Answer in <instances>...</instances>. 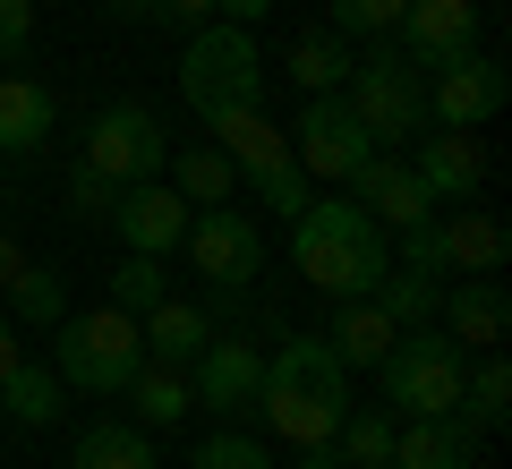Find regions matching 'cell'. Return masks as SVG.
<instances>
[{
    "label": "cell",
    "mask_w": 512,
    "mask_h": 469,
    "mask_svg": "<svg viewBox=\"0 0 512 469\" xmlns=\"http://www.w3.org/2000/svg\"><path fill=\"white\" fill-rule=\"evenodd\" d=\"M291 265L325 299H367L393 265V248H384V222H367L350 197H308L291 214Z\"/></svg>",
    "instance_id": "obj_1"
},
{
    "label": "cell",
    "mask_w": 512,
    "mask_h": 469,
    "mask_svg": "<svg viewBox=\"0 0 512 469\" xmlns=\"http://www.w3.org/2000/svg\"><path fill=\"white\" fill-rule=\"evenodd\" d=\"M256 410H265V427L282 435V444H325L333 427H342L350 410V367L333 359L325 333H282V350L265 359V393H256Z\"/></svg>",
    "instance_id": "obj_2"
},
{
    "label": "cell",
    "mask_w": 512,
    "mask_h": 469,
    "mask_svg": "<svg viewBox=\"0 0 512 469\" xmlns=\"http://www.w3.org/2000/svg\"><path fill=\"white\" fill-rule=\"evenodd\" d=\"M376 376H384V410L453 418L461 410V384H470V350H453L436 325H419V333H393V350L376 359Z\"/></svg>",
    "instance_id": "obj_3"
},
{
    "label": "cell",
    "mask_w": 512,
    "mask_h": 469,
    "mask_svg": "<svg viewBox=\"0 0 512 469\" xmlns=\"http://www.w3.org/2000/svg\"><path fill=\"white\" fill-rule=\"evenodd\" d=\"M137 359H146V333L120 307H86V316H60L52 325V367H60L69 393H120L137 376Z\"/></svg>",
    "instance_id": "obj_4"
},
{
    "label": "cell",
    "mask_w": 512,
    "mask_h": 469,
    "mask_svg": "<svg viewBox=\"0 0 512 469\" xmlns=\"http://www.w3.org/2000/svg\"><path fill=\"white\" fill-rule=\"evenodd\" d=\"M205 128H214V145H222V154H231V171H239V180H256V197L274 205L282 222H291L299 205L316 197V188H308V171L291 163V128H274V120H265V103L214 111V120H205Z\"/></svg>",
    "instance_id": "obj_5"
},
{
    "label": "cell",
    "mask_w": 512,
    "mask_h": 469,
    "mask_svg": "<svg viewBox=\"0 0 512 469\" xmlns=\"http://www.w3.org/2000/svg\"><path fill=\"white\" fill-rule=\"evenodd\" d=\"M180 94L197 120L214 111H239V103H265V60H256V26H197L188 35V60H180Z\"/></svg>",
    "instance_id": "obj_6"
},
{
    "label": "cell",
    "mask_w": 512,
    "mask_h": 469,
    "mask_svg": "<svg viewBox=\"0 0 512 469\" xmlns=\"http://www.w3.org/2000/svg\"><path fill=\"white\" fill-rule=\"evenodd\" d=\"M342 103L359 111L367 137H427V69L410 52H393V43L367 52V60H350Z\"/></svg>",
    "instance_id": "obj_7"
},
{
    "label": "cell",
    "mask_w": 512,
    "mask_h": 469,
    "mask_svg": "<svg viewBox=\"0 0 512 469\" xmlns=\"http://www.w3.org/2000/svg\"><path fill=\"white\" fill-rule=\"evenodd\" d=\"M77 163L103 171L111 188H128V180H163L171 137H163V120H154L146 103H103V111H94V128H86V154H77Z\"/></svg>",
    "instance_id": "obj_8"
},
{
    "label": "cell",
    "mask_w": 512,
    "mask_h": 469,
    "mask_svg": "<svg viewBox=\"0 0 512 469\" xmlns=\"http://www.w3.org/2000/svg\"><path fill=\"white\" fill-rule=\"evenodd\" d=\"M376 154V137L359 128V111L342 103V94H308V111H299L291 128V163L308 171V188H350V171Z\"/></svg>",
    "instance_id": "obj_9"
},
{
    "label": "cell",
    "mask_w": 512,
    "mask_h": 469,
    "mask_svg": "<svg viewBox=\"0 0 512 469\" xmlns=\"http://www.w3.org/2000/svg\"><path fill=\"white\" fill-rule=\"evenodd\" d=\"M188 265L214 290H248L256 273H265V231H256L239 205H205V214L188 222Z\"/></svg>",
    "instance_id": "obj_10"
},
{
    "label": "cell",
    "mask_w": 512,
    "mask_h": 469,
    "mask_svg": "<svg viewBox=\"0 0 512 469\" xmlns=\"http://www.w3.org/2000/svg\"><path fill=\"white\" fill-rule=\"evenodd\" d=\"M504 111V69L487 52H461L444 69H427V128H487Z\"/></svg>",
    "instance_id": "obj_11"
},
{
    "label": "cell",
    "mask_w": 512,
    "mask_h": 469,
    "mask_svg": "<svg viewBox=\"0 0 512 469\" xmlns=\"http://www.w3.org/2000/svg\"><path fill=\"white\" fill-rule=\"evenodd\" d=\"M188 393H197V410L248 418L256 393H265V350L256 342H205L197 359H188Z\"/></svg>",
    "instance_id": "obj_12"
},
{
    "label": "cell",
    "mask_w": 512,
    "mask_h": 469,
    "mask_svg": "<svg viewBox=\"0 0 512 469\" xmlns=\"http://www.w3.org/2000/svg\"><path fill=\"white\" fill-rule=\"evenodd\" d=\"M410 171H419L427 205H478V188H487V145H478V128H436V137H419Z\"/></svg>",
    "instance_id": "obj_13"
},
{
    "label": "cell",
    "mask_w": 512,
    "mask_h": 469,
    "mask_svg": "<svg viewBox=\"0 0 512 469\" xmlns=\"http://www.w3.org/2000/svg\"><path fill=\"white\" fill-rule=\"evenodd\" d=\"M111 231H120L137 256H163V248L188 239V197L171 180H128L120 205H111Z\"/></svg>",
    "instance_id": "obj_14"
},
{
    "label": "cell",
    "mask_w": 512,
    "mask_h": 469,
    "mask_svg": "<svg viewBox=\"0 0 512 469\" xmlns=\"http://www.w3.org/2000/svg\"><path fill=\"white\" fill-rule=\"evenodd\" d=\"M393 35H402V52L419 69H444V60L478 52V0H410Z\"/></svg>",
    "instance_id": "obj_15"
},
{
    "label": "cell",
    "mask_w": 512,
    "mask_h": 469,
    "mask_svg": "<svg viewBox=\"0 0 512 469\" xmlns=\"http://www.w3.org/2000/svg\"><path fill=\"white\" fill-rule=\"evenodd\" d=\"M504 316H512V299H504L495 273H461V282L436 299V333L453 350H495L504 342Z\"/></svg>",
    "instance_id": "obj_16"
},
{
    "label": "cell",
    "mask_w": 512,
    "mask_h": 469,
    "mask_svg": "<svg viewBox=\"0 0 512 469\" xmlns=\"http://www.w3.org/2000/svg\"><path fill=\"white\" fill-rule=\"evenodd\" d=\"M350 205H359L367 222H427L436 205H427V188H419V171L402 163V154H367L359 171H350Z\"/></svg>",
    "instance_id": "obj_17"
},
{
    "label": "cell",
    "mask_w": 512,
    "mask_h": 469,
    "mask_svg": "<svg viewBox=\"0 0 512 469\" xmlns=\"http://www.w3.org/2000/svg\"><path fill=\"white\" fill-rule=\"evenodd\" d=\"M393 469H478V427L470 418H402L393 427Z\"/></svg>",
    "instance_id": "obj_18"
},
{
    "label": "cell",
    "mask_w": 512,
    "mask_h": 469,
    "mask_svg": "<svg viewBox=\"0 0 512 469\" xmlns=\"http://www.w3.org/2000/svg\"><path fill=\"white\" fill-rule=\"evenodd\" d=\"M52 120H60V94L43 77H26V69L0 77V154H35L52 137Z\"/></svg>",
    "instance_id": "obj_19"
},
{
    "label": "cell",
    "mask_w": 512,
    "mask_h": 469,
    "mask_svg": "<svg viewBox=\"0 0 512 469\" xmlns=\"http://www.w3.org/2000/svg\"><path fill=\"white\" fill-rule=\"evenodd\" d=\"M436 256L453 273H504V256H512V231L487 214V205H461L453 222H436Z\"/></svg>",
    "instance_id": "obj_20"
},
{
    "label": "cell",
    "mask_w": 512,
    "mask_h": 469,
    "mask_svg": "<svg viewBox=\"0 0 512 469\" xmlns=\"http://www.w3.org/2000/svg\"><path fill=\"white\" fill-rule=\"evenodd\" d=\"M137 333H146V359L188 367L205 342H214V316H205V307H188V299H163V307H146V316H137Z\"/></svg>",
    "instance_id": "obj_21"
},
{
    "label": "cell",
    "mask_w": 512,
    "mask_h": 469,
    "mask_svg": "<svg viewBox=\"0 0 512 469\" xmlns=\"http://www.w3.org/2000/svg\"><path fill=\"white\" fill-rule=\"evenodd\" d=\"M393 316H384L376 299H333V325H325V342H333V359L342 367H376L384 350H393Z\"/></svg>",
    "instance_id": "obj_22"
},
{
    "label": "cell",
    "mask_w": 512,
    "mask_h": 469,
    "mask_svg": "<svg viewBox=\"0 0 512 469\" xmlns=\"http://www.w3.org/2000/svg\"><path fill=\"white\" fill-rule=\"evenodd\" d=\"M128 393V410H137V427H180L188 418V367H163V359H137V376L120 384Z\"/></svg>",
    "instance_id": "obj_23"
},
{
    "label": "cell",
    "mask_w": 512,
    "mask_h": 469,
    "mask_svg": "<svg viewBox=\"0 0 512 469\" xmlns=\"http://www.w3.org/2000/svg\"><path fill=\"white\" fill-rule=\"evenodd\" d=\"M60 393H69V384H60V367L18 359V376L0 384V418H9V427H52V418H60Z\"/></svg>",
    "instance_id": "obj_24"
},
{
    "label": "cell",
    "mask_w": 512,
    "mask_h": 469,
    "mask_svg": "<svg viewBox=\"0 0 512 469\" xmlns=\"http://www.w3.org/2000/svg\"><path fill=\"white\" fill-rule=\"evenodd\" d=\"M163 171H171V188H180L188 205H231V188H239V171H231L222 145H180Z\"/></svg>",
    "instance_id": "obj_25"
},
{
    "label": "cell",
    "mask_w": 512,
    "mask_h": 469,
    "mask_svg": "<svg viewBox=\"0 0 512 469\" xmlns=\"http://www.w3.org/2000/svg\"><path fill=\"white\" fill-rule=\"evenodd\" d=\"M367 299L393 316L402 333H419V325H436V299H444V282L436 273H410V265H384V282L367 290Z\"/></svg>",
    "instance_id": "obj_26"
},
{
    "label": "cell",
    "mask_w": 512,
    "mask_h": 469,
    "mask_svg": "<svg viewBox=\"0 0 512 469\" xmlns=\"http://www.w3.org/2000/svg\"><path fill=\"white\" fill-rule=\"evenodd\" d=\"M9 316H18V325H35V333H52L60 316H69V282H60L52 265H35V256H26V265L9 273Z\"/></svg>",
    "instance_id": "obj_27"
},
{
    "label": "cell",
    "mask_w": 512,
    "mask_h": 469,
    "mask_svg": "<svg viewBox=\"0 0 512 469\" xmlns=\"http://www.w3.org/2000/svg\"><path fill=\"white\" fill-rule=\"evenodd\" d=\"M69 469H154V444H146V427L103 418V427L77 435V461H69Z\"/></svg>",
    "instance_id": "obj_28"
},
{
    "label": "cell",
    "mask_w": 512,
    "mask_h": 469,
    "mask_svg": "<svg viewBox=\"0 0 512 469\" xmlns=\"http://www.w3.org/2000/svg\"><path fill=\"white\" fill-rule=\"evenodd\" d=\"M333 452H342V469H393V410H342Z\"/></svg>",
    "instance_id": "obj_29"
},
{
    "label": "cell",
    "mask_w": 512,
    "mask_h": 469,
    "mask_svg": "<svg viewBox=\"0 0 512 469\" xmlns=\"http://www.w3.org/2000/svg\"><path fill=\"white\" fill-rule=\"evenodd\" d=\"M461 418H470V427H504V418H512V367H504V350H487V359L470 367V384H461Z\"/></svg>",
    "instance_id": "obj_30"
},
{
    "label": "cell",
    "mask_w": 512,
    "mask_h": 469,
    "mask_svg": "<svg viewBox=\"0 0 512 469\" xmlns=\"http://www.w3.org/2000/svg\"><path fill=\"white\" fill-rule=\"evenodd\" d=\"M282 69H291L308 94H342V77H350V43H342V35H299Z\"/></svg>",
    "instance_id": "obj_31"
},
{
    "label": "cell",
    "mask_w": 512,
    "mask_h": 469,
    "mask_svg": "<svg viewBox=\"0 0 512 469\" xmlns=\"http://www.w3.org/2000/svg\"><path fill=\"white\" fill-rule=\"evenodd\" d=\"M163 299H171L163 256H137V248H128V265L111 273V307H120V316H146V307H163Z\"/></svg>",
    "instance_id": "obj_32"
},
{
    "label": "cell",
    "mask_w": 512,
    "mask_h": 469,
    "mask_svg": "<svg viewBox=\"0 0 512 469\" xmlns=\"http://www.w3.org/2000/svg\"><path fill=\"white\" fill-rule=\"evenodd\" d=\"M60 205H69V222H111L120 188H111L103 171H86V163H77V171H69V188H60Z\"/></svg>",
    "instance_id": "obj_33"
},
{
    "label": "cell",
    "mask_w": 512,
    "mask_h": 469,
    "mask_svg": "<svg viewBox=\"0 0 512 469\" xmlns=\"http://www.w3.org/2000/svg\"><path fill=\"white\" fill-rule=\"evenodd\" d=\"M410 0H333V35H393Z\"/></svg>",
    "instance_id": "obj_34"
},
{
    "label": "cell",
    "mask_w": 512,
    "mask_h": 469,
    "mask_svg": "<svg viewBox=\"0 0 512 469\" xmlns=\"http://www.w3.org/2000/svg\"><path fill=\"white\" fill-rule=\"evenodd\" d=\"M197 469H274V461H265L256 435H231V427H222V435H205V444H197Z\"/></svg>",
    "instance_id": "obj_35"
},
{
    "label": "cell",
    "mask_w": 512,
    "mask_h": 469,
    "mask_svg": "<svg viewBox=\"0 0 512 469\" xmlns=\"http://www.w3.org/2000/svg\"><path fill=\"white\" fill-rule=\"evenodd\" d=\"M35 52V0H0V60Z\"/></svg>",
    "instance_id": "obj_36"
},
{
    "label": "cell",
    "mask_w": 512,
    "mask_h": 469,
    "mask_svg": "<svg viewBox=\"0 0 512 469\" xmlns=\"http://www.w3.org/2000/svg\"><path fill=\"white\" fill-rule=\"evenodd\" d=\"M402 265H410V273H444V256H436V214H427V222H402Z\"/></svg>",
    "instance_id": "obj_37"
},
{
    "label": "cell",
    "mask_w": 512,
    "mask_h": 469,
    "mask_svg": "<svg viewBox=\"0 0 512 469\" xmlns=\"http://www.w3.org/2000/svg\"><path fill=\"white\" fill-rule=\"evenodd\" d=\"M265 9H274V0H214L222 26H265Z\"/></svg>",
    "instance_id": "obj_38"
},
{
    "label": "cell",
    "mask_w": 512,
    "mask_h": 469,
    "mask_svg": "<svg viewBox=\"0 0 512 469\" xmlns=\"http://www.w3.org/2000/svg\"><path fill=\"white\" fill-rule=\"evenodd\" d=\"M18 359H26V350H18V316H9V307H0V384L18 376Z\"/></svg>",
    "instance_id": "obj_39"
},
{
    "label": "cell",
    "mask_w": 512,
    "mask_h": 469,
    "mask_svg": "<svg viewBox=\"0 0 512 469\" xmlns=\"http://www.w3.org/2000/svg\"><path fill=\"white\" fill-rule=\"evenodd\" d=\"M163 18H180L188 35H197V26H214V0H163Z\"/></svg>",
    "instance_id": "obj_40"
},
{
    "label": "cell",
    "mask_w": 512,
    "mask_h": 469,
    "mask_svg": "<svg viewBox=\"0 0 512 469\" xmlns=\"http://www.w3.org/2000/svg\"><path fill=\"white\" fill-rule=\"evenodd\" d=\"M111 18H128V26H146V18H163V0H111Z\"/></svg>",
    "instance_id": "obj_41"
},
{
    "label": "cell",
    "mask_w": 512,
    "mask_h": 469,
    "mask_svg": "<svg viewBox=\"0 0 512 469\" xmlns=\"http://www.w3.org/2000/svg\"><path fill=\"white\" fill-rule=\"evenodd\" d=\"M299 469H342V452H333V435H325V444H299Z\"/></svg>",
    "instance_id": "obj_42"
},
{
    "label": "cell",
    "mask_w": 512,
    "mask_h": 469,
    "mask_svg": "<svg viewBox=\"0 0 512 469\" xmlns=\"http://www.w3.org/2000/svg\"><path fill=\"white\" fill-rule=\"evenodd\" d=\"M18 265H26V248H18L9 231H0V290H9V273H18Z\"/></svg>",
    "instance_id": "obj_43"
},
{
    "label": "cell",
    "mask_w": 512,
    "mask_h": 469,
    "mask_svg": "<svg viewBox=\"0 0 512 469\" xmlns=\"http://www.w3.org/2000/svg\"><path fill=\"white\" fill-rule=\"evenodd\" d=\"M0 435H9V418H0Z\"/></svg>",
    "instance_id": "obj_44"
},
{
    "label": "cell",
    "mask_w": 512,
    "mask_h": 469,
    "mask_svg": "<svg viewBox=\"0 0 512 469\" xmlns=\"http://www.w3.org/2000/svg\"><path fill=\"white\" fill-rule=\"evenodd\" d=\"M35 9H43V0H35Z\"/></svg>",
    "instance_id": "obj_45"
}]
</instances>
